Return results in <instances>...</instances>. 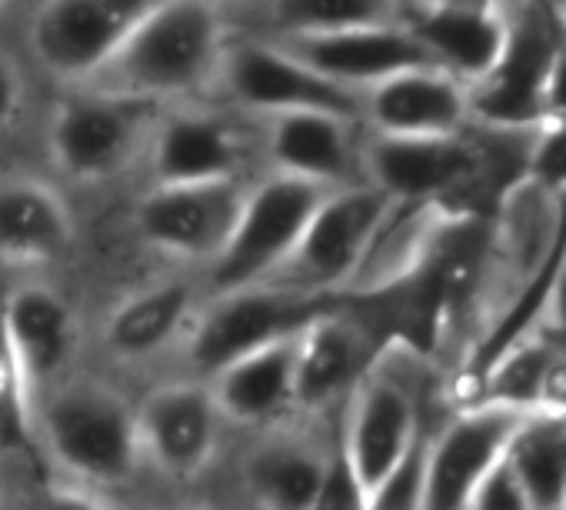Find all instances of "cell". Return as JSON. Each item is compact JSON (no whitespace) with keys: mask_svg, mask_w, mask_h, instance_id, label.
I'll return each instance as SVG.
<instances>
[{"mask_svg":"<svg viewBox=\"0 0 566 510\" xmlns=\"http://www.w3.org/2000/svg\"><path fill=\"white\" fill-rule=\"evenodd\" d=\"M317 510H367V490L357 480L354 467L337 450V440H334L331 457H327V470H324Z\"/></svg>","mask_w":566,"mask_h":510,"instance_id":"obj_33","label":"cell"},{"mask_svg":"<svg viewBox=\"0 0 566 510\" xmlns=\"http://www.w3.org/2000/svg\"><path fill=\"white\" fill-rule=\"evenodd\" d=\"M530 510H566V414L533 410L506 447Z\"/></svg>","mask_w":566,"mask_h":510,"instance_id":"obj_27","label":"cell"},{"mask_svg":"<svg viewBox=\"0 0 566 510\" xmlns=\"http://www.w3.org/2000/svg\"><path fill=\"white\" fill-rule=\"evenodd\" d=\"M530 414L496 400H463L437 424L430 430L423 510H467L473 487L506 454Z\"/></svg>","mask_w":566,"mask_h":510,"instance_id":"obj_15","label":"cell"},{"mask_svg":"<svg viewBox=\"0 0 566 510\" xmlns=\"http://www.w3.org/2000/svg\"><path fill=\"white\" fill-rule=\"evenodd\" d=\"M164 104L77 84L51 107L44 144L54 170L81 187H101L144 164Z\"/></svg>","mask_w":566,"mask_h":510,"instance_id":"obj_5","label":"cell"},{"mask_svg":"<svg viewBox=\"0 0 566 510\" xmlns=\"http://www.w3.org/2000/svg\"><path fill=\"white\" fill-rule=\"evenodd\" d=\"M503 48L493 67L470 84V117L483 127L530 131L539 124V97L553 54L566 34L553 0H500Z\"/></svg>","mask_w":566,"mask_h":510,"instance_id":"obj_10","label":"cell"},{"mask_svg":"<svg viewBox=\"0 0 566 510\" xmlns=\"http://www.w3.org/2000/svg\"><path fill=\"white\" fill-rule=\"evenodd\" d=\"M523 327L536 331L556 354H566V243L553 264V274L546 281V291H543L536 311L530 314V321Z\"/></svg>","mask_w":566,"mask_h":510,"instance_id":"obj_31","label":"cell"},{"mask_svg":"<svg viewBox=\"0 0 566 510\" xmlns=\"http://www.w3.org/2000/svg\"><path fill=\"white\" fill-rule=\"evenodd\" d=\"M263 170L301 177L321 187L364 180V124L340 111H283L250 121Z\"/></svg>","mask_w":566,"mask_h":510,"instance_id":"obj_16","label":"cell"},{"mask_svg":"<svg viewBox=\"0 0 566 510\" xmlns=\"http://www.w3.org/2000/svg\"><path fill=\"white\" fill-rule=\"evenodd\" d=\"M34 444L57 477L91 490H117L140 467L137 404L97 377H64L34 404Z\"/></svg>","mask_w":566,"mask_h":510,"instance_id":"obj_2","label":"cell"},{"mask_svg":"<svg viewBox=\"0 0 566 510\" xmlns=\"http://www.w3.org/2000/svg\"><path fill=\"white\" fill-rule=\"evenodd\" d=\"M467 510H530L526 490L506 454L480 477V483L470 493Z\"/></svg>","mask_w":566,"mask_h":510,"instance_id":"obj_32","label":"cell"},{"mask_svg":"<svg viewBox=\"0 0 566 510\" xmlns=\"http://www.w3.org/2000/svg\"><path fill=\"white\" fill-rule=\"evenodd\" d=\"M28 101V84H24V71L8 58L0 54V134H8Z\"/></svg>","mask_w":566,"mask_h":510,"instance_id":"obj_34","label":"cell"},{"mask_svg":"<svg viewBox=\"0 0 566 510\" xmlns=\"http://www.w3.org/2000/svg\"><path fill=\"white\" fill-rule=\"evenodd\" d=\"M427 357L407 337H394L377 347L374 361L337 407L334 440L364 483L367 497L427 427Z\"/></svg>","mask_w":566,"mask_h":510,"instance_id":"obj_3","label":"cell"},{"mask_svg":"<svg viewBox=\"0 0 566 510\" xmlns=\"http://www.w3.org/2000/svg\"><path fill=\"white\" fill-rule=\"evenodd\" d=\"M324 308V294H311L276 281L203 294L190 321V331L180 344L187 374L210 377L233 357L301 331Z\"/></svg>","mask_w":566,"mask_h":510,"instance_id":"obj_7","label":"cell"},{"mask_svg":"<svg viewBox=\"0 0 566 510\" xmlns=\"http://www.w3.org/2000/svg\"><path fill=\"white\" fill-rule=\"evenodd\" d=\"M77 220L67 197L31 174H0V268H51L71 258Z\"/></svg>","mask_w":566,"mask_h":510,"instance_id":"obj_22","label":"cell"},{"mask_svg":"<svg viewBox=\"0 0 566 510\" xmlns=\"http://www.w3.org/2000/svg\"><path fill=\"white\" fill-rule=\"evenodd\" d=\"M556 4V11H559V21H563V28H566V0H553Z\"/></svg>","mask_w":566,"mask_h":510,"instance_id":"obj_37","label":"cell"},{"mask_svg":"<svg viewBox=\"0 0 566 510\" xmlns=\"http://www.w3.org/2000/svg\"><path fill=\"white\" fill-rule=\"evenodd\" d=\"M297 54L304 64H311L317 74L327 81L360 94L370 84L417 67V64H433L427 48L417 41V34L400 21H384V24H360V28H344L331 34H307V38H273Z\"/></svg>","mask_w":566,"mask_h":510,"instance_id":"obj_19","label":"cell"},{"mask_svg":"<svg viewBox=\"0 0 566 510\" xmlns=\"http://www.w3.org/2000/svg\"><path fill=\"white\" fill-rule=\"evenodd\" d=\"M377 347L360 321L324 308L297 334V417H321L344 404Z\"/></svg>","mask_w":566,"mask_h":510,"instance_id":"obj_23","label":"cell"},{"mask_svg":"<svg viewBox=\"0 0 566 510\" xmlns=\"http://www.w3.org/2000/svg\"><path fill=\"white\" fill-rule=\"evenodd\" d=\"M543 121H566V34L553 54L546 84H543V97H539V124Z\"/></svg>","mask_w":566,"mask_h":510,"instance_id":"obj_35","label":"cell"},{"mask_svg":"<svg viewBox=\"0 0 566 510\" xmlns=\"http://www.w3.org/2000/svg\"><path fill=\"white\" fill-rule=\"evenodd\" d=\"M0 334L24 374L34 404L71 374L81 344L74 304L44 281H21L4 294Z\"/></svg>","mask_w":566,"mask_h":510,"instance_id":"obj_17","label":"cell"},{"mask_svg":"<svg viewBox=\"0 0 566 510\" xmlns=\"http://www.w3.org/2000/svg\"><path fill=\"white\" fill-rule=\"evenodd\" d=\"M250 34L307 38L403 18V0H230Z\"/></svg>","mask_w":566,"mask_h":510,"instance_id":"obj_26","label":"cell"},{"mask_svg":"<svg viewBox=\"0 0 566 510\" xmlns=\"http://www.w3.org/2000/svg\"><path fill=\"white\" fill-rule=\"evenodd\" d=\"M331 444L314 437L283 434L270 427L266 437L243 457L240 483L260 503L273 510H317Z\"/></svg>","mask_w":566,"mask_h":510,"instance_id":"obj_25","label":"cell"},{"mask_svg":"<svg viewBox=\"0 0 566 510\" xmlns=\"http://www.w3.org/2000/svg\"><path fill=\"white\" fill-rule=\"evenodd\" d=\"M523 177L556 197H566V121H543L533 127Z\"/></svg>","mask_w":566,"mask_h":510,"instance_id":"obj_30","label":"cell"},{"mask_svg":"<svg viewBox=\"0 0 566 510\" xmlns=\"http://www.w3.org/2000/svg\"><path fill=\"white\" fill-rule=\"evenodd\" d=\"M157 0H41L28 48L64 87L87 84Z\"/></svg>","mask_w":566,"mask_h":510,"instance_id":"obj_13","label":"cell"},{"mask_svg":"<svg viewBox=\"0 0 566 510\" xmlns=\"http://www.w3.org/2000/svg\"><path fill=\"white\" fill-rule=\"evenodd\" d=\"M403 24L427 48L433 64L460 77L467 87L476 84L503 48V8L500 4H457V0H430V4H403Z\"/></svg>","mask_w":566,"mask_h":510,"instance_id":"obj_24","label":"cell"},{"mask_svg":"<svg viewBox=\"0 0 566 510\" xmlns=\"http://www.w3.org/2000/svg\"><path fill=\"white\" fill-rule=\"evenodd\" d=\"M297 334L240 354L203 377L227 424L270 430L297 417Z\"/></svg>","mask_w":566,"mask_h":510,"instance_id":"obj_20","label":"cell"},{"mask_svg":"<svg viewBox=\"0 0 566 510\" xmlns=\"http://www.w3.org/2000/svg\"><path fill=\"white\" fill-rule=\"evenodd\" d=\"M200 301L203 288L180 278L130 291L107 311L101 324L104 354L117 364L137 367L180 351Z\"/></svg>","mask_w":566,"mask_h":510,"instance_id":"obj_21","label":"cell"},{"mask_svg":"<svg viewBox=\"0 0 566 510\" xmlns=\"http://www.w3.org/2000/svg\"><path fill=\"white\" fill-rule=\"evenodd\" d=\"M230 31L227 0H157L87 84L154 104L197 101L213 91Z\"/></svg>","mask_w":566,"mask_h":510,"instance_id":"obj_1","label":"cell"},{"mask_svg":"<svg viewBox=\"0 0 566 510\" xmlns=\"http://www.w3.org/2000/svg\"><path fill=\"white\" fill-rule=\"evenodd\" d=\"M243 187L247 177L150 184L130 214L134 237L164 261L203 268L237 220Z\"/></svg>","mask_w":566,"mask_h":510,"instance_id":"obj_12","label":"cell"},{"mask_svg":"<svg viewBox=\"0 0 566 510\" xmlns=\"http://www.w3.org/2000/svg\"><path fill=\"white\" fill-rule=\"evenodd\" d=\"M223 414L203 377L164 381L137 404V437L144 467L193 483L213 467L223 434Z\"/></svg>","mask_w":566,"mask_h":510,"instance_id":"obj_14","label":"cell"},{"mask_svg":"<svg viewBox=\"0 0 566 510\" xmlns=\"http://www.w3.org/2000/svg\"><path fill=\"white\" fill-rule=\"evenodd\" d=\"M223 107L237 111L247 121L283 114V111H340L360 121V94L327 81L280 41L230 31L213 91Z\"/></svg>","mask_w":566,"mask_h":510,"instance_id":"obj_9","label":"cell"},{"mask_svg":"<svg viewBox=\"0 0 566 510\" xmlns=\"http://www.w3.org/2000/svg\"><path fill=\"white\" fill-rule=\"evenodd\" d=\"M327 190L331 187L273 170L247 180L227 240L203 264V294L273 281Z\"/></svg>","mask_w":566,"mask_h":510,"instance_id":"obj_6","label":"cell"},{"mask_svg":"<svg viewBox=\"0 0 566 510\" xmlns=\"http://www.w3.org/2000/svg\"><path fill=\"white\" fill-rule=\"evenodd\" d=\"M394 204V197L367 180L331 187L273 281L324 298L354 288Z\"/></svg>","mask_w":566,"mask_h":510,"instance_id":"obj_8","label":"cell"},{"mask_svg":"<svg viewBox=\"0 0 566 510\" xmlns=\"http://www.w3.org/2000/svg\"><path fill=\"white\" fill-rule=\"evenodd\" d=\"M430 424L400 454V460L377 480L367 497V510H423L427 490V457H430Z\"/></svg>","mask_w":566,"mask_h":510,"instance_id":"obj_29","label":"cell"},{"mask_svg":"<svg viewBox=\"0 0 566 510\" xmlns=\"http://www.w3.org/2000/svg\"><path fill=\"white\" fill-rule=\"evenodd\" d=\"M533 131L516 140L490 147V127L470 124L460 134L433 137H390L364 131L360 167L364 180L380 187L400 204H447L467 190L493 184V164H506L523 174Z\"/></svg>","mask_w":566,"mask_h":510,"instance_id":"obj_4","label":"cell"},{"mask_svg":"<svg viewBox=\"0 0 566 510\" xmlns=\"http://www.w3.org/2000/svg\"><path fill=\"white\" fill-rule=\"evenodd\" d=\"M227 4H230V0H227Z\"/></svg>","mask_w":566,"mask_h":510,"instance_id":"obj_39","label":"cell"},{"mask_svg":"<svg viewBox=\"0 0 566 510\" xmlns=\"http://www.w3.org/2000/svg\"><path fill=\"white\" fill-rule=\"evenodd\" d=\"M28 447H34V400L4 334H0V454L18 457Z\"/></svg>","mask_w":566,"mask_h":510,"instance_id":"obj_28","label":"cell"},{"mask_svg":"<svg viewBox=\"0 0 566 510\" xmlns=\"http://www.w3.org/2000/svg\"><path fill=\"white\" fill-rule=\"evenodd\" d=\"M256 160L253 124L223 104L177 101L164 104L144 164L150 184L233 180Z\"/></svg>","mask_w":566,"mask_h":510,"instance_id":"obj_11","label":"cell"},{"mask_svg":"<svg viewBox=\"0 0 566 510\" xmlns=\"http://www.w3.org/2000/svg\"><path fill=\"white\" fill-rule=\"evenodd\" d=\"M4 4H8V0H0V8H4Z\"/></svg>","mask_w":566,"mask_h":510,"instance_id":"obj_38","label":"cell"},{"mask_svg":"<svg viewBox=\"0 0 566 510\" xmlns=\"http://www.w3.org/2000/svg\"><path fill=\"white\" fill-rule=\"evenodd\" d=\"M539 410L566 414V354H556L546 367L543 391H539Z\"/></svg>","mask_w":566,"mask_h":510,"instance_id":"obj_36","label":"cell"},{"mask_svg":"<svg viewBox=\"0 0 566 510\" xmlns=\"http://www.w3.org/2000/svg\"><path fill=\"white\" fill-rule=\"evenodd\" d=\"M360 124L390 137L460 134L473 124L470 87L440 64H417L360 91Z\"/></svg>","mask_w":566,"mask_h":510,"instance_id":"obj_18","label":"cell"}]
</instances>
